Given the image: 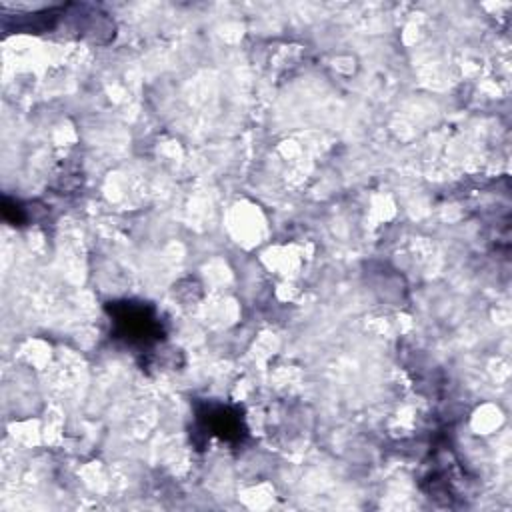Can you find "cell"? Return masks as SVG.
Returning a JSON list of instances; mask_svg holds the SVG:
<instances>
[{
	"mask_svg": "<svg viewBox=\"0 0 512 512\" xmlns=\"http://www.w3.org/2000/svg\"><path fill=\"white\" fill-rule=\"evenodd\" d=\"M116 338L130 346H150L160 340V320L156 310L144 302H114L110 306Z\"/></svg>",
	"mask_w": 512,
	"mask_h": 512,
	"instance_id": "6da1fadb",
	"label": "cell"
},
{
	"mask_svg": "<svg viewBox=\"0 0 512 512\" xmlns=\"http://www.w3.org/2000/svg\"><path fill=\"white\" fill-rule=\"evenodd\" d=\"M210 416L206 418V422H210V428L214 430V434H220L222 438L230 440L232 436L234 438H240L242 436V420L238 414H232L228 408H214L208 412Z\"/></svg>",
	"mask_w": 512,
	"mask_h": 512,
	"instance_id": "7a4b0ae2",
	"label": "cell"
}]
</instances>
